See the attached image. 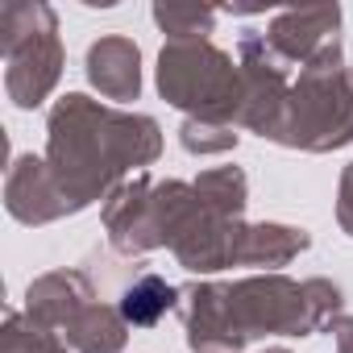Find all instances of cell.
Segmentation results:
<instances>
[{
    "label": "cell",
    "mask_w": 353,
    "mask_h": 353,
    "mask_svg": "<svg viewBox=\"0 0 353 353\" xmlns=\"http://www.w3.org/2000/svg\"><path fill=\"white\" fill-rule=\"evenodd\" d=\"M341 287L328 279L295 283L287 274H258L241 283H192L179 291L188 345L196 353H237L266 332L307 336L336 320Z\"/></svg>",
    "instance_id": "obj_1"
},
{
    "label": "cell",
    "mask_w": 353,
    "mask_h": 353,
    "mask_svg": "<svg viewBox=\"0 0 353 353\" xmlns=\"http://www.w3.org/2000/svg\"><path fill=\"white\" fill-rule=\"evenodd\" d=\"M46 133V166L75 212L100 196H112L129 170L150 166L162 154V133L154 117L125 112L79 92L63 96L50 108Z\"/></svg>",
    "instance_id": "obj_2"
},
{
    "label": "cell",
    "mask_w": 353,
    "mask_h": 353,
    "mask_svg": "<svg viewBox=\"0 0 353 353\" xmlns=\"http://www.w3.org/2000/svg\"><path fill=\"white\" fill-rule=\"evenodd\" d=\"M274 141L312 154L341 150L353 141V71L345 67L341 50L316 59L291 79V96Z\"/></svg>",
    "instance_id": "obj_3"
},
{
    "label": "cell",
    "mask_w": 353,
    "mask_h": 353,
    "mask_svg": "<svg viewBox=\"0 0 353 353\" xmlns=\"http://www.w3.org/2000/svg\"><path fill=\"white\" fill-rule=\"evenodd\" d=\"M158 92L183 108L188 121H212V125H241V104H245V88H241V67L204 42H166L158 54Z\"/></svg>",
    "instance_id": "obj_4"
},
{
    "label": "cell",
    "mask_w": 353,
    "mask_h": 353,
    "mask_svg": "<svg viewBox=\"0 0 353 353\" xmlns=\"http://www.w3.org/2000/svg\"><path fill=\"white\" fill-rule=\"evenodd\" d=\"M0 50H5V92L17 108H38L63 75L59 17L42 0L0 5Z\"/></svg>",
    "instance_id": "obj_5"
},
{
    "label": "cell",
    "mask_w": 353,
    "mask_h": 353,
    "mask_svg": "<svg viewBox=\"0 0 353 353\" xmlns=\"http://www.w3.org/2000/svg\"><path fill=\"white\" fill-rule=\"evenodd\" d=\"M192 208H196L192 183H179V179L150 183V174H133L104 200V229L112 250L133 258V254L174 245Z\"/></svg>",
    "instance_id": "obj_6"
},
{
    "label": "cell",
    "mask_w": 353,
    "mask_h": 353,
    "mask_svg": "<svg viewBox=\"0 0 353 353\" xmlns=\"http://www.w3.org/2000/svg\"><path fill=\"white\" fill-rule=\"evenodd\" d=\"M237 67H241V88H245V104H241V125L270 137L283 125V108L291 96V67L274 54V46L266 42V34H245L237 46Z\"/></svg>",
    "instance_id": "obj_7"
},
{
    "label": "cell",
    "mask_w": 353,
    "mask_h": 353,
    "mask_svg": "<svg viewBox=\"0 0 353 353\" xmlns=\"http://www.w3.org/2000/svg\"><path fill=\"white\" fill-rule=\"evenodd\" d=\"M266 42L274 46V54L287 67H312L316 59L341 50V9L336 5H303V9H283L270 30Z\"/></svg>",
    "instance_id": "obj_8"
},
{
    "label": "cell",
    "mask_w": 353,
    "mask_h": 353,
    "mask_svg": "<svg viewBox=\"0 0 353 353\" xmlns=\"http://www.w3.org/2000/svg\"><path fill=\"white\" fill-rule=\"evenodd\" d=\"M5 208L21 225H50V221L75 212V204L63 196L59 179L50 174L46 158H34V154L13 158V166L5 174Z\"/></svg>",
    "instance_id": "obj_9"
},
{
    "label": "cell",
    "mask_w": 353,
    "mask_h": 353,
    "mask_svg": "<svg viewBox=\"0 0 353 353\" xmlns=\"http://www.w3.org/2000/svg\"><path fill=\"white\" fill-rule=\"evenodd\" d=\"M96 299V287L83 270H50L30 283L26 291V316L50 332H63L88 303Z\"/></svg>",
    "instance_id": "obj_10"
},
{
    "label": "cell",
    "mask_w": 353,
    "mask_h": 353,
    "mask_svg": "<svg viewBox=\"0 0 353 353\" xmlns=\"http://www.w3.org/2000/svg\"><path fill=\"white\" fill-rule=\"evenodd\" d=\"M88 79L104 100H137L141 92V50L121 34H104L88 46Z\"/></svg>",
    "instance_id": "obj_11"
},
{
    "label": "cell",
    "mask_w": 353,
    "mask_h": 353,
    "mask_svg": "<svg viewBox=\"0 0 353 353\" xmlns=\"http://www.w3.org/2000/svg\"><path fill=\"white\" fill-rule=\"evenodd\" d=\"M307 245H312V237L291 225H241L233 266H262V270L279 274V266L299 258Z\"/></svg>",
    "instance_id": "obj_12"
},
{
    "label": "cell",
    "mask_w": 353,
    "mask_h": 353,
    "mask_svg": "<svg viewBox=\"0 0 353 353\" xmlns=\"http://www.w3.org/2000/svg\"><path fill=\"white\" fill-rule=\"evenodd\" d=\"M75 353H121L129 341V324L121 316V307L92 299L63 332H59Z\"/></svg>",
    "instance_id": "obj_13"
},
{
    "label": "cell",
    "mask_w": 353,
    "mask_h": 353,
    "mask_svg": "<svg viewBox=\"0 0 353 353\" xmlns=\"http://www.w3.org/2000/svg\"><path fill=\"white\" fill-rule=\"evenodd\" d=\"M117 307H121L129 328H154L166 312L179 307V291H174L166 279H158V274H141V279H133L125 287Z\"/></svg>",
    "instance_id": "obj_14"
},
{
    "label": "cell",
    "mask_w": 353,
    "mask_h": 353,
    "mask_svg": "<svg viewBox=\"0 0 353 353\" xmlns=\"http://www.w3.org/2000/svg\"><path fill=\"white\" fill-rule=\"evenodd\" d=\"M200 204L225 221H241L245 212V196H250V183H245V174L237 166H216V170H204L200 179L192 183Z\"/></svg>",
    "instance_id": "obj_15"
},
{
    "label": "cell",
    "mask_w": 353,
    "mask_h": 353,
    "mask_svg": "<svg viewBox=\"0 0 353 353\" xmlns=\"http://www.w3.org/2000/svg\"><path fill=\"white\" fill-rule=\"evenodd\" d=\"M154 21L170 42H204L216 26V9L208 5H154Z\"/></svg>",
    "instance_id": "obj_16"
},
{
    "label": "cell",
    "mask_w": 353,
    "mask_h": 353,
    "mask_svg": "<svg viewBox=\"0 0 353 353\" xmlns=\"http://www.w3.org/2000/svg\"><path fill=\"white\" fill-rule=\"evenodd\" d=\"M5 353H67V341L42 324H34L26 312H9L5 316Z\"/></svg>",
    "instance_id": "obj_17"
},
{
    "label": "cell",
    "mask_w": 353,
    "mask_h": 353,
    "mask_svg": "<svg viewBox=\"0 0 353 353\" xmlns=\"http://www.w3.org/2000/svg\"><path fill=\"white\" fill-rule=\"evenodd\" d=\"M179 141L192 154H225V150L237 145V133L229 125H212V121H183Z\"/></svg>",
    "instance_id": "obj_18"
},
{
    "label": "cell",
    "mask_w": 353,
    "mask_h": 353,
    "mask_svg": "<svg viewBox=\"0 0 353 353\" xmlns=\"http://www.w3.org/2000/svg\"><path fill=\"white\" fill-rule=\"evenodd\" d=\"M336 221H341V229L353 237V162L345 166V174H341V196H336Z\"/></svg>",
    "instance_id": "obj_19"
},
{
    "label": "cell",
    "mask_w": 353,
    "mask_h": 353,
    "mask_svg": "<svg viewBox=\"0 0 353 353\" xmlns=\"http://www.w3.org/2000/svg\"><path fill=\"white\" fill-rule=\"evenodd\" d=\"M328 332H332L336 353H353V316H336V320L328 324Z\"/></svg>",
    "instance_id": "obj_20"
},
{
    "label": "cell",
    "mask_w": 353,
    "mask_h": 353,
    "mask_svg": "<svg viewBox=\"0 0 353 353\" xmlns=\"http://www.w3.org/2000/svg\"><path fill=\"white\" fill-rule=\"evenodd\" d=\"M266 353H287V349H266Z\"/></svg>",
    "instance_id": "obj_21"
}]
</instances>
